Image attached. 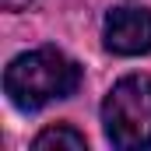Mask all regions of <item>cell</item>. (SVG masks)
I'll list each match as a JSON object with an SVG mask.
<instances>
[{
    "instance_id": "1",
    "label": "cell",
    "mask_w": 151,
    "mask_h": 151,
    "mask_svg": "<svg viewBox=\"0 0 151 151\" xmlns=\"http://www.w3.org/2000/svg\"><path fill=\"white\" fill-rule=\"evenodd\" d=\"M77 88H81V67L53 46L14 56L11 67L4 70V91L21 113H35L56 99H70Z\"/></svg>"
},
{
    "instance_id": "2",
    "label": "cell",
    "mask_w": 151,
    "mask_h": 151,
    "mask_svg": "<svg viewBox=\"0 0 151 151\" xmlns=\"http://www.w3.org/2000/svg\"><path fill=\"white\" fill-rule=\"evenodd\" d=\"M106 141L119 151L151 148V74L119 77L102 102Z\"/></svg>"
},
{
    "instance_id": "3",
    "label": "cell",
    "mask_w": 151,
    "mask_h": 151,
    "mask_svg": "<svg viewBox=\"0 0 151 151\" xmlns=\"http://www.w3.org/2000/svg\"><path fill=\"white\" fill-rule=\"evenodd\" d=\"M106 49L116 56L151 53V11L144 7H113L102 25Z\"/></svg>"
},
{
    "instance_id": "4",
    "label": "cell",
    "mask_w": 151,
    "mask_h": 151,
    "mask_svg": "<svg viewBox=\"0 0 151 151\" xmlns=\"http://www.w3.org/2000/svg\"><path fill=\"white\" fill-rule=\"evenodd\" d=\"M32 148L35 151H60V148H67V151H84L88 148V141H84V134L81 130H74L70 123H56V127H46L42 134H35V141H32Z\"/></svg>"
},
{
    "instance_id": "5",
    "label": "cell",
    "mask_w": 151,
    "mask_h": 151,
    "mask_svg": "<svg viewBox=\"0 0 151 151\" xmlns=\"http://www.w3.org/2000/svg\"><path fill=\"white\" fill-rule=\"evenodd\" d=\"M0 4H4V11H25L32 0H0Z\"/></svg>"
}]
</instances>
